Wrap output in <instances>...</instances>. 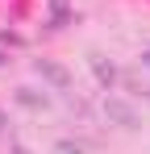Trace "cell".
Listing matches in <instances>:
<instances>
[{
  "label": "cell",
  "instance_id": "5",
  "mask_svg": "<svg viewBox=\"0 0 150 154\" xmlns=\"http://www.w3.org/2000/svg\"><path fill=\"white\" fill-rule=\"evenodd\" d=\"M13 154H29V150H25V146H13Z\"/></svg>",
  "mask_w": 150,
  "mask_h": 154
},
{
  "label": "cell",
  "instance_id": "4",
  "mask_svg": "<svg viewBox=\"0 0 150 154\" xmlns=\"http://www.w3.org/2000/svg\"><path fill=\"white\" fill-rule=\"evenodd\" d=\"M58 154H79V146H71V142H58Z\"/></svg>",
  "mask_w": 150,
  "mask_h": 154
},
{
  "label": "cell",
  "instance_id": "2",
  "mask_svg": "<svg viewBox=\"0 0 150 154\" xmlns=\"http://www.w3.org/2000/svg\"><path fill=\"white\" fill-rule=\"evenodd\" d=\"M104 112H108L113 121H121L125 129H133V125H138V117H133V108H129V104H121V100H108V104H104Z\"/></svg>",
  "mask_w": 150,
  "mask_h": 154
},
{
  "label": "cell",
  "instance_id": "1",
  "mask_svg": "<svg viewBox=\"0 0 150 154\" xmlns=\"http://www.w3.org/2000/svg\"><path fill=\"white\" fill-rule=\"evenodd\" d=\"M38 75L46 79V83H54L58 92H67V88H71V75H67V67H58L54 58H38Z\"/></svg>",
  "mask_w": 150,
  "mask_h": 154
},
{
  "label": "cell",
  "instance_id": "3",
  "mask_svg": "<svg viewBox=\"0 0 150 154\" xmlns=\"http://www.w3.org/2000/svg\"><path fill=\"white\" fill-rule=\"evenodd\" d=\"M92 67H96V75H100V83H104V88H113V79H117V71H113V67H108L104 58H92Z\"/></svg>",
  "mask_w": 150,
  "mask_h": 154
},
{
  "label": "cell",
  "instance_id": "6",
  "mask_svg": "<svg viewBox=\"0 0 150 154\" xmlns=\"http://www.w3.org/2000/svg\"><path fill=\"white\" fill-rule=\"evenodd\" d=\"M4 125H8V121H4V112H0V133H4Z\"/></svg>",
  "mask_w": 150,
  "mask_h": 154
}]
</instances>
